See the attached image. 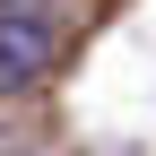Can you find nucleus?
Returning <instances> with one entry per match:
<instances>
[{
	"mask_svg": "<svg viewBox=\"0 0 156 156\" xmlns=\"http://www.w3.org/2000/svg\"><path fill=\"white\" fill-rule=\"evenodd\" d=\"M61 61V44H52V26L35 9H0V78L9 87H35V78H52Z\"/></svg>",
	"mask_w": 156,
	"mask_h": 156,
	"instance_id": "1",
	"label": "nucleus"
}]
</instances>
